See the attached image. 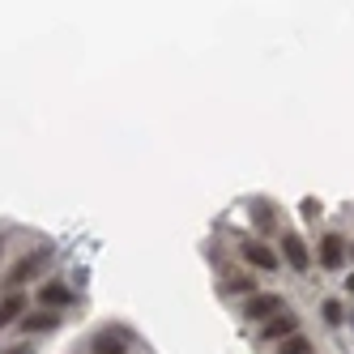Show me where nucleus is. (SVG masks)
Segmentation results:
<instances>
[{"instance_id": "nucleus-11", "label": "nucleus", "mask_w": 354, "mask_h": 354, "mask_svg": "<svg viewBox=\"0 0 354 354\" xmlns=\"http://www.w3.org/2000/svg\"><path fill=\"white\" fill-rule=\"evenodd\" d=\"M94 354H129V350H124V342L115 333H98L94 337Z\"/></svg>"}, {"instance_id": "nucleus-5", "label": "nucleus", "mask_w": 354, "mask_h": 354, "mask_svg": "<svg viewBox=\"0 0 354 354\" xmlns=\"http://www.w3.org/2000/svg\"><path fill=\"white\" fill-rule=\"evenodd\" d=\"M320 265L324 269H342L346 265V239L342 235H324L320 239Z\"/></svg>"}, {"instance_id": "nucleus-6", "label": "nucleus", "mask_w": 354, "mask_h": 354, "mask_svg": "<svg viewBox=\"0 0 354 354\" xmlns=\"http://www.w3.org/2000/svg\"><path fill=\"white\" fill-rule=\"evenodd\" d=\"M68 303H73V290L64 282H43L39 286V308L52 312V308H68Z\"/></svg>"}, {"instance_id": "nucleus-13", "label": "nucleus", "mask_w": 354, "mask_h": 354, "mask_svg": "<svg viewBox=\"0 0 354 354\" xmlns=\"http://www.w3.org/2000/svg\"><path fill=\"white\" fill-rule=\"evenodd\" d=\"M320 312H324L328 324H342V320H346V312H342V303H337V299H324V303H320Z\"/></svg>"}, {"instance_id": "nucleus-7", "label": "nucleus", "mask_w": 354, "mask_h": 354, "mask_svg": "<svg viewBox=\"0 0 354 354\" xmlns=\"http://www.w3.org/2000/svg\"><path fill=\"white\" fill-rule=\"evenodd\" d=\"M295 328H299V316L282 312V316H273V320L261 328V337H265V342H286V337H295Z\"/></svg>"}, {"instance_id": "nucleus-1", "label": "nucleus", "mask_w": 354, "mask_h": 354, "mask_svg": "<svg viewBox=\"0 0 354 354\" xmlns=\"http://www.w3.org/2000/svg\"><path fill=\"white\" fill-rule=\"evenodd\" d=\"M52 261V248H35L30 257H21L13 269H9V286L17 290V286H26V282H35V277L43 273V265Z\"/></svg>"}, {"instance_id": "nucleus-8", "label": "nucleus", "mask_w": 354, "mask_h": 354, "mask_svg": "<svg viewBox=\"0 0 354 354\" xmlns=\"http://www.w3.org/2000/svg\"><path fill=\"white\" fill-rule=\"evenodd\" d=\"M56 324H60V316H56V312H47V308H39L35 316L21 320V328H26V333H47V328H56Z\"/></svg>"}, {"instance_id": "nucleus-3", "label": "nucleus", "mask_w": 354, "mask_h": 354, "mask_svg": "<svg viewBox=\"0 0 354 354\" xmlns=\"http://www.w3.org/2000/svg\"><path fill=\"white\" fill-rule=\"evenodd\" d=\"M282 257H286V265H290L295 273H308V269H312V252H308V243H303L295 231L282 235Z\"/></svg>"}, {"instance_id": "nucleus-2", "label": "nucleus", "mask_w": 354, "mask_h": 354, "mask_svg": "<svg viewBox=\"0 0 354 354\" xmlns=\"http://www.w3.org/2000/svg\"><path fill=\"white\" fill-rule=\"evenodd\" d=\"M286 312V299L282 295H273V290H261V295H252L248 303H243V316L248 320H273V316H282Z\"/></svg>"}, {"instance_id": "nucleus-12", "label": "nucleus", "mask_w": 354, "mask_h": 354, "mask_svg": "<svg viewBox=\"0 0 354 354\" xmlns=\"http://www.w3.org/2000/svg\"><path fill=\"white\" fill-rule=\"evenodd\" d=\"M277 354H312V342L303 333H295V337H286L282 346H277Z\"/></svg>"}, {"instance_id": "nucleus-4", "label": "nucleus", "mask_w": 354, "mask_h": 354, "mask_svg": "<svg viewBox=\"0 0 354 354\" xmlns=\"http://www.w3.org/2000/svg\"><path fill=\"white\" fill-rule=\"evenodd\" d=\"M243 261L257 265V269H265V273H273L277 265H282V257H277L273 248H265L261 239H248V243H243Z\"/></svg>"}, {"instance_id": "nucleus-15", "label": "nucleus", "mask_w": 354, "mask_h": 354, "mask_svg": "<svg viewBox=\"0 0 354 354\" xmlns=\"http://www.w3.org/2000/svg\"><path fill=\"white\" fill-rule=\"evenodd\" d=\"M346 286H350V290H354V273H350V282H346Z\"/></svg>"}, {"instance_id": "nucleus-10", "label": "nucleus", "mask_w": 354, "mask_h": 354, "mask_svg": "<svg viewBox=\"0 0 354 354\" xmlns=\"http://www.w3.org/2000/svg\"><path fill=\"white\" fill-rule=\"evenodd\" d=\"M226 290H231V295H261L257 290V282H252V277H243V273H226Z\"/></svg>"}, {"instance_id": "nucleus-14", "label": "nucleus", "mask_w": 354, "mask_h": 354, "mask_svg": "<svg viewBox=\"0 0 354 354\" xmlns=\"http://www.w3.org/2000/svg\"><path fill=\"white\" fill-rule=\"evenodd\" d=\"M9 354H30V346H13V350H9Z\"/></svg>"}, {"instance_id": "nucleus-9", "label": "nucleus", "mask_w": 354, "mask_h": 354, "mask_svg": "<svg viewBox=\"0 0 354 354\" xmlns=\"http://www.w3.org/2000/svg\"><path fill=\"white\" fill-rule=\"evenodd\" d=\"M21 312H26V299H21L17 290H13V295H5V303H0V320L13 324V320H21Z\"/></svg>"}]
</instances>
